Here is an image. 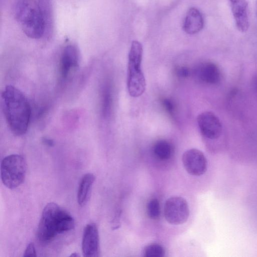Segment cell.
Instances as JSON below:
<instances>
[{
	"mask_svg": "<svg viewBox=\"0 0 257 257\" xmlns=\"http://www.w3.org/2000/svg\"><path fill=\"white\" fill-rule=\"evenodd\" d=\"M2 108L8 126L16 136L27 131L31 108L24 94L12 85L7 86L2 93Z\"/></svg>",
	"mask_w": 257,
	"mask_h": 257,
	"instance_id": "obj_1",
	"label": "cell"
},
{
	"mask_svg": "<svg viewBox=\"0 0 257 257\" xmlns=\"http://www.w3.org/2000/svg\"><path fill=\"white\" fill-rule=\"evenodd\" d=\"M74 220L66 211L54 202L44 208L39 223L37 235L40 240L48 242L58 234L71 230Z\"/></svg>",
	"mask_w": 257,
	"mask_h": 257,
	"instance_id": "obj_2",
	"label": "cell"
},
{
	"mask_svg": "<svg viewBox=\"0 0 257 257\" xmlns=\"http://www.w3.org/2000/svg\"><path fill=\"white\" fill-rule=\"evenodd\" d=\"M14 14L27 37L38 39L45 36L44 19L36 0H16Z\"/></svg>",
	"mask_w": 257,
	"mask_h": 257,
	"instance_id": "obj_3",
	"label": "cell"
},
{
	"mask_svg": "<svg viewBox=\"0 0 257 257\" xmlns=\"http://www.w3.org/2000/svg\"><path fill=\"white\" fill-rule=\"evenodd\" d=\"M143 51L141 43L134 41L128 56L127 78L128 92L133 97L142 95L146 89V80L141 69Z\"/></svg>",
	"mask_w": 257,
	"mask_h": 257,
	"instance_id": "obj_4",
	"label": "cell"
},
{
	"mask_svg": "<svg viewBox=\"0 0 257 257\" xmlns=\"http://www.w3.org/2000/svg\"><path fill=\"white\" fill-rule=\"evenodd\" d=\"M26 170V163L22 156L17 154L9 155L1 162L2 181L7 188H16L25 180Z\"/></svg>",
	"mask_w": 257,
	"mask_h": 257,
	"instance_id": "obj_5",
	"label": "cell"
},
{
	"mask_svg": "<svg viewBox=\"0 0 257 257\" xmlns=\"http://www.w3.org/2000/svg\"><path fill=\"white\" fill-rule=\"evenodd\" d=\"M164 213L166 220L169 223L183 224L187 221L189 216L188 203L181 197H171L165 203Z\"/></svg>",
	"mask_w": 257,
	"mask_h": 257,
	"instance_id": "obj_6",
	"label": "cell"
},
{
	"mask_svg": "<svg viewBox=\"0 0 257 257\" xmlns=\"http://www.w3.org/2000/svg\"><path fill=\"white\" fill-rule=\"evenodd\" d=\"M79 51L76 45L68 44L63 48L59 60V72L61 81H67L79 66Z\"/></svg>",
	"mask_w": 257,
	"mask_h": 257,
	"instance_id": "obj_7",
	"label": "cell"
},
{
	"mask_svg": "<svg viewBox=\"0 0 257 257\" xmlns=\"http://www.w3.org/2000/svg\"><path fill=\"white\" fill-rule=\"evenodd\" d=\"M182 163L186 171L193 176L202 175L207 169V161L205 155L196 149L185 151L182 156Z\"/></svg>",
	"mask_w": 257,
	"mask_h": 257,
	"instance_id": "obj_8",
	"label": "cell"
},
{
	"mask_svg": "<svg viewBox=\"0 0 257 257\" xmlns=\"http://www.w3.org/2000/svg\"><path fill=\"white\" fill-rule=\"evenodd\" d=\"M198 127L201 134L205 138L214 140L218 138L222 132L221 123L213 112L204 111L197 118Z\"/></svg>",
	"mask_w": 257,
	"mask_h": 257,
	"instance_id": "obj_9",
	"label": "cell"
},
{
	"mask_svg": "<svg viewBox=\"0 0 257 257\" xmlns=\"http://www.w3.org/2000/svg\"><path fill=\"white\" fill-rule=\"evenodd\" d=\"M82 250L85 257H96L99 253V239L98 229L96 225L91 223L84 229Z\"/></svg>",
	"mask_w": 257,
	"mask_h": 257,
	"instance_id": "obj_10",
	"label": "cell"
},
{
	"mask_svg": "<svg viewBox=\"0 0 257 257\" xmlns=\"http://www.w3.org/2000/svg\"><path fill=\"white\" fill-rule=\"evenodd\" d=\"M237 29L246 32L249 27L247 5L245 0H228Z\"/></svg>",
	"mask_w": 257,
	"mask_h": 257,
	"instance_id": "obj_11",
	"label": "cell"
},
{
	"mask_svg": "<svg viewBox=\"0 0 257 257\" xmlns=\"http://www.w3.org/2000/svg\"><path fill=\"white\" fill-rule=\"evenodd\" d=\"M195 74L201 82L209 84H216L221 79V73L218 67L212 62H205L199 65Z\"/></svg>",
	"mask_w": 257,
	"mask_h": 257,
	"instance_id": "obj_12",
	"label": "cell"
},
{
	"mask_svg": "<svg viewBox=\"0 0 257 257\" xmlns=\"http://www.w3.org/2000/svg\"><path fill=\"white\" fill-rule=\"evenodd\" d=\"M203 26L204 19L201 12L195 8H190L184 21V31L188 34L193 35L200 32Z\"/></svg>",
	"mask_w": 257,
	"mask_h": 257,
	"instance_id": "obj_13",
	"label": "cell"
},
{
	"mask_svg": "<svg viewBox=\"0 0 257 257\" xmlns=\"http://www.w3.org/2000/svg\"><path fill=\"white\" fill-rule=\"evenodd\" d=\"M95 179V176L91 173H87L82 177L79 185L77 196L79 205L83 206L88 201Z\"/></svg>",
	"mask_w": 257,
	"mask_h": 257,
	"instance_id": "obj_14",
	"label": "cell"
},
{
	"mask_svg": "<svg viewBox=\"0 0 257 257\" xmlns=\"http://www.w3.org/2000/svg\"><path fill=\"white\" fill-rule=\"evenodd\" d=\"M44 19L46 26L45 36L50 35L53 29L54 18L52 0H36Z\"/></svg>",
	"mask_w": 257,
	"mask_h": 257,
	"instance_id": "obj_15",
	"label": "cell"
},
{
	"mask_svg": "<svg viewBox=\"0 0 257 257\" xmlns=\"http://www.w3.org/2000/svg\"><path fill=\"white\" fill-rule=\"evenodd\" d=\"M153 152L155 156L162 161L169 159L173 153V148L171 144L164 140L156 142L153 148Z\"/></svg>",
	"mask_w": 257,
	"mask_h": 257,
	"instance_id": "obj_16",
	"label": "cell"
},
{
	"mask_svg": "<svg viewBox=\"0 0 257 257\" xmlns=\"http://www.w3.org/2000/svg\"><path fill=\"white\" fill-rule=\"evenodd\" d=\"M165 253L163 247L156 243L148 244L143 250V255L145 257H163Z\"/></svg>",
	"mask_w": 257,
	"mask_h": 257,
	"instance_id": "obj_17",
	"label": "cell"
},
{
	"mask_svg": "<svg viewBox=\"0 0 257 257\" xmlns=\"http://www.w3.org/2000/svg\"><path fill=\"white\" fill-rule=\"evenodd\" d=\"M147 213L148 216L152 219H158L161 214L160 203L156 198L151 199L147 205Z\"/></svg>",
	"mask_w": 257,
	"mask_h": 257,
	"instance_id": "obj_18",
	"label": "cell"
},
{
	"mask_svg": "<svg viewBox=\"0 0 257 257\" xmlns=\"http://www.w3.org/2000/svg\"><path fill=\"white\" fill-rule=\"evenodd\" d=\"M102 97V112L106 116L109 113L111 104V95L110 89L108 88L104 90Z\"/></svg>",
	"mask_w": 257,
	"mask_h": 257,
	"instance_id": "obj_19",
	"label": "cell"
},
{
	"mask_svg": "<svg viewBox=\"0 0 257 257\" xmlns=\"http://www.w3.org/2000/svg\"><path fill=\"white\" fill-rule=\"evenodd\" d=\"M36 251L35 247L33 242H30L27 246L23 256L25 257L28 256H36Z\"/></svg>",
	"mask_w": 257,
	"mask_h": 257,
	"instance_id": "obj_20",
	"label": "cell"
},
{
	"mask_svg": "<svg viewBox=\"0 0 257 257\" xmlns=\"http://www.w3.org/2000/svg\"><path fill=\"white\" fill-rule=\"evenodd\" d=\"M163 105L165 109L170 114H172L174 111L175 106L171 100L168 98H165L163 100Z\"/></svg>",
	"mask_w": 257,
	"mask_h": 257,
	"instance_id": "obj_21",
	"label": "cell"
},
{
	"mask_svg": "<svg viewBox=\"0 0 257 257\" xmlns=\"http://www.w3.org/2000/svg\"><path fill=\"white\" fill-rule=\"evenodd\" d=\"M176 74L179 77L186 78L190 75V71L188 68L182 66L177 68Z\"/></svg>",
	"mask_w": 257,
	"mask_h": 257,
	"instance_id": "obj_22",
	"label": "cell"
},
{
	"mask_svg": "<svg viewBox=\"0 0 257 257\" xmlns=\"http://www.w3.org/2000/svg\"><path fill=\"white\" fill-rule=\"evenodd\" d=\"M43 142L46 145L50 146V147L53 146L54 145V143L53 141L51 139L45 138L43 140Z\"/></svg>",
	"mask_w": 257,
	"mask_h": 257,
	"instance_id": "obj_23",
	"label": "cell"
},
{
	"mask_svg": "<svg viewBox=\"0 0 257 257\" xmlns=\"http://www.w3.org/2000/svg\"><path fill=\"white\" fill-rule=\"evenodd\" d=\"M70 256L76 257V256H79V255L77 253L74 252V253H72L70 255Z\"/></svg>",
	"mask_w": 257,
	"mask_h": 257,
	"instance_id": "obj_24",
	"label": "cell"
},
{
	"mask_svg": "<svg viewBox=\"0 0 257 257\" xmlns=\"http://www.w3.org/2000/svg\"><path fill=\"white\" fill-rule=\"evenodd\" d=\"M256 14H257V0H256Z\"/></svg>",
	"mask_w": 257,
	"mask_h": 257,
	"instance_id": "obj_25",
	"label": "cell"
}]
</instances>
